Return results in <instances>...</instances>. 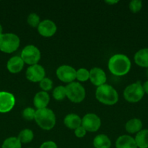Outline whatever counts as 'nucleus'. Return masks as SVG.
I'll return each mask as SVG.
<instances>
[{"instance_id": "nucleus-1", "label": "nucleus", "mask_w": 148, "mask_h": 148, "mask_svg": "<svg viewBox=\"0 0 148 148\" xmlns=\"http://www.w3.org/2000/svg\"><path fill=\"white\" fill-rule=\"evenodd\" d=\"M131 67L130 59L126 55L116 53L110 58L108 61V69L115 76H123L129 73Z\"/></svg>"}, {"instance_id": "nucleus-2", "label": "nucleus", "mask_w": 148, "mask_h": 148, "mask_svg": "<svg viewBox=\"0 0 148 148\" xmlns=\"http://www.w3.org/2000/svg\"><path fill=\"white\" fill-rule=\"evenodd\" d=\"M97 101L106 106H113L118 101V93L113 86L107 84L97 87L95 92Z\"/></svg>"}, {"instance_id": "nucleus-3", "label": "nucleus", "mask_w": 148, "mask_h": 148, "mask_svg": "<svg viewBox=\"0 0 148 148\" xmlns=\"http://www.w3.org/2000/svg\"><path fill=\"white\" fill-rule=\"evenodd\" d=\"M34 120L41 129L47 131L53 129L56 124L55 113L48 108L36 110Z\"/></svg>"}, {"instance_id": "nucleus-4", "label": "nucleus", "mask_w": 148, "mask_h": 148, "mask_svg": "<svg viewBox=\"0 0 148 148\" xmlns=\"http://www.w3.org/2000/svg\"><path fill=\"white\" fill-rule=\"evenodd\" d=\"M20 44V38L15 33H3L0 36V51L4 53H13L17 50Z\"/></svg>"}, {"instance_id": "nucleus-5", "label": "nucleus", "mask_w": 148, "mask_h": 148, "mask_svg": "<svg viewBox=\"0 0 148 148\" xmlns=\"http://www.w3.org/2000/svg\"><path fill=\"white\" fill-rule=\"evenodd\" d=\"M142 84L140 81L130 84L123 91V98L129 103H137L143 98L145 95Z\"/></svg>"}, {"instance_id": "nucleus-6", "label": "nucleus", "mask_w": 148, "mask_h": 148, "mask_svg": "<svg viewBox=\"0 0 148 148\" xmlns=\"http://www.w3.org/2000/svg\"><path fill=\"white\" fill-rule=\"evenodd\" d=\"M66 88L67 98L73 103H78L86 98V90L78 82H73L68 84Z\"/></svg>"}, {"instance_id": "nucleus-7", "label": "nucleus", "mask_w": 148, "mask_h": 148, "mask_svg": "<svg viewBox=\"0 0 148 148\" xmlns=\"http://www.w3.org/2000/svg\"><path fill=\"white\" fill-rule=\"evenodd\" d=\"M20 57L29 66L37 64L41 59V51L34 45H27L22 50Z\"/></svg>"}, {"instance_id": "nucleus-8", "label": "nucleus", "mask_w": 148, "mask_h": 148, "mask_svg": "<svg viewBox=\"0 0 148 148\" xmlns=\"http://www.w3.org/2000/svg\"><path fill=\"white\" fill-rule=\"evenodd\" d=\"M81 126L86 132H95L101 127V119L97 114H86L81 119Z\"/></svg>"}, {"instance_id": "nucleus-9", "label": "nucleus", "mask_w": 148, "mask_h": 148, "mask_svg": "<svg viewBox=\"0 0 148 148\" xmlns=\"http://www.w3.org/2000/svg\"><path fill=\"white\" fill-rule=\"evenodd\" d=\"M56 75L58 79L65 83H71L76 79V70L69 65H62L57 69Z\"/></svg>"}, {"instance_id": "nucleus-10", "label": "nucleus", "mask_w": 148, "mask_h": 148, "mask_svg": "<svg viewBox=\"0 0 148 148\" xmlns=\"http://www.w3.org/2000/svg\"><path fill=\"white\" fill-rule=\"evenodd\" d=\"M45 75L44 68L38 64L29 66L26 72V78L32 82H39L45 77Z\"/></svg>"}, {"instance_id": "nucleus-11", "label": "nucleus", "mask_w": 148, "mask_h": 148, "mask_svg": "<svg viewBox=\"0 0 148 148\" xmlns=\"http://www.w3.org/2000/svg\"><path fill=\"white\" fill-rule=\"evenodd\" d=\"M15 98L11 92L0 91V113H8L14 108Z\"/></svg>"}, {"instance_id": "nucleus-12", "label": "nucleus", "mask_w": 148, "mask_h": 148, "mask_svg": "<svg viewBox=\"0 0 148 148\" xmlns=\"http://www.w3.org/2000/svg\"><path fill=\"white\" fill-rule=\"evenodd\" d=\"M56 24L51 20H44L41 21L39 26L37 27V30L39 34L45 38L52 37L57 32Z\"/></svg>"}, {"instance_id": "nucleus-13", "label": "nucleus", "mask_w": 148, "mask_h": 148, "mask_svg": "<svg viewBox=\"0 0 148 148\" xmlns=\"http://www.w3.org/2000/svg\"><path fill=\"white\" fill-rule=\"evenodd\" d=\"M89 80L97 87L104 85L107 81V76L103 69L99 67H94L89 71Z\"/></svg>"}, {"instance_id": "nucleus-14", "label": "nucleus", "mask_w": 148, "mask_h": 148, "mask_svg": "<svg viewBox=\"0 0 148 148\" xmlns=\"http://www.w3.org/2000/svg\"><path fill=\"white\" fill-rule=\"evenodd\" d=\"M50 101V97L48 92L44 91H39L33 98V105L36 109H42L47 107Z\"/></svg>"}, {"instance_id": "nucleus-15", "label": "nucleus", "mask_w": 148, "mask_h": 148, "mask_svg": "<svg viewBox=\"0 0 148 148\" xmlns=\"http://www.w3.org/2000/svg\"><path fill=\"white\" fill-rule=\"evenodd\" d=\"M24 64V62L20 56H14L7 61V68L10 72L16 74L20 72L23 69Z\"/></svg>"}, {"instance_id": "nucleus-16", "label": "nucleus", "mask_w": 148, "mask_h": 148, "mask_svg": "<svg viewBox=\"0 0 148 148\" xmlns=\"http://www.w3.org/2000/svg\"><path fill=\"white\" fill-rule=\"evenodd\" d=\"M116 148H138L133 137L130 135H123L118 137L115 142Z\"/></svg>"}, {"instance_id": "nucleus-17", "label": "nucleus", "mask_w": 148, "mask_h": 148, "mask_svg": "<svg viewBox=\"0 0 148 148\" xmlns=\"http://www.w3.org/2000/svg\"><path fill=\"white\" fill-rule=\"evenodd\" d=\"M133 59L136 65L148 69V48L139 49L134 54Z\"/></svg>"}, {"instance_id": "nucleus-18", "label": "nucleus", "mask_w": 148, "mask_h": 148, "mask_svg": "<svg viewBox=\"0 0 148 148\" xmlns=\"http://www.w3.org/2000/svg\"><path fill=\"white\" fill-rule=\"evenodd\" d=\"M64 124L67 128L75 130L81 126V118L75 114H69L64 118Z\"/></svg>"}, {"instance_id": "nucleus-19", "label": "nucleus", "mask_w": 148, "mask_h": 148, "mask_svg": "<svg viewBox=\"0 0 148 148\" xmlns=\"http://www.w3.org/2000/svg\"><path fill=\"white\" fill-rule=\"evenodd\" d=\"M142 127H143V124L142 120L136 118L129 120L125 125L126 132L131 134H137L142 130Z\"/></svg>"}, {"instance_id": "nucleus-20", "label": "nucleus", "mask_w": 148, "mask_h": 148, "mask_svg": "<svg viewBox=\"0 0 148 148\" xmlns=\"http://www.w3.org/2000/svg\"><path fill=\"white\" fill-rule=\"evenodd\" d=\"M93 145L94 148H110L111 141L108 136L100 134L94 137L93 140Z\"/></svg>"}, {"instance_id": "nucleus-21", "label": "nucleus", "mask_w": 148, "mask_h": 148, "mask_svg": "<svg viewBox=\"0 0 148 148\" xmlns=\"http://www.w3.org/2000/svg\"><path fill=\"white\" fill-rule=\"evenodd\" d=\"M135 142L138 148H148V130L142 129L136 134Z\"/></svg>"}, {"instance_id": "nucleus-22", "label": "nucleus", "mask_w": 148, "mask_h": 148, "mask_svg": "<svg viewBox=\"0 0 148 148\" xmlns=\"http://www.w3.org/2000/svg\"><path fill=\"white\" fill-rule=\"evenodd\" d=\"M33 137H34V134L31 130L24 129L19 133L17 139L20 140L22 144H27L33 140Z\"/></svg>"}, {"instance_id": "nucleus-23", "label": "nucleus", "mask_w": 148, "mask_h": 148, "mask_svg": "<svg viewBox=\"0 0 148 148\" xmlns=\"http://www.w3.org/2000/svg\"><path fill=\"white\" fill-rule=\"evenodd\" d=\"M1 148H22V143L17 137H10L3 142Z\"/></svg>"}, {"instance_id": "nucleus-24", "label": "nucleus", "mask_w": 148, "mask_h": 148, "mask_svg": "<svg viewBox=\"0 0 148 148\" xmlns=\"http://www.w3.org/2000/svg\"><path fill=\"white\" fill-rule=\"evenodd\" d=\"M52 96L56 101H62L67 97L66 88L62 85H59L54 89Z\"/></svg>"}, {"instance_id": "nucleus-25", "label": "nucleus", "mask_w": 148, "mask_h": 148, "mask_svg": "<svg viewBox=\"0 0 148 148\" xmlns=\"http://www.w3.org/2000/svg\"><path fill=\"white\" fill-rule=\"evenodd\" d=\"M76 79L80 82H85L89 79V71L86 68H80L76 70Z\"/></svg>"}, {"instance_id": "nucleus-26", "label": "nucleus", "mask_w": 148, "mask_h": 148, "mask_svg": "<svg viewBox=\"0 0 148 148\" xmlns=\"http://www.w3.org/2000/svg\"><path fill=\"white\" fill-rule=\"evenodd\" d=\"M27 23L31 27H37L41 23L40 17L36 13H30L27 17Z\"/></svg>"}, {"instance_id": "nucleus-27", "label": "nucleus", "mask_w": 148, "mask_h": 148, "mask_svg": "<svg viewBox=\"0 0 148 148\" xmlns=\"http://www.w3.org/2000/svg\"><path fill=\"white\" fill-rule=\"evenodd\" d=\"M39 86H40L42 91L47 92V91L52 90V87H53V82L49 77H45L43 79H41L39 82Z\"/></svg>"}, {"instance_id": "nucleus-28", "label": "nucleus", "mask_w": 148, "mask_h": 148, "mask_svg": "<svg viewBox=\"0 0 148 148\" xmlns=\"http://www.w3.org/2000/svg\"><path fill=\"white\" fill-rule=\"evenodd\" d=\"M36 111L34 108H31V107H27L25 108L22 113V116H23V119L27 121H32L34 119L35 115H36Z\"/></svg>"}, {"instance_id": "nucleus-29", "label": "nucleus", "mask_w": 148, "mask_h": 148, "mask_svg": "<svg viewBox=\"0 0 148 148\" xmlns=\"http://www.w3.org/2000/svg\"><path fill=\"white\" fill-rule=\"evenodd\" d=\"M129 7L131 12H139L142 8V1L141 0H132L129 2Z\"/></svg>"}, {"instance_id": "nucleus-30", "label": "nucleus", "mask_w": 148, "mask_h": 148, "mask_svg": "<svg viewBox=\"0 0 148 148\" xmlns=\"http://www.w3.org/2000/svg\"><path fill=\"white\" fill-rule=\"evenodd\" d=\"M74 134L78 138H83L86 134V131L82 126H81L74 130Z\"/></svg>"}, {"instance_id": "nucleus-31", "label": "nucleus", "mask_w": 148, "mask_h": 148, "mask_svg": "<svg viewBox=\"0 0 148 148\" xmlns=\"http://www.w3.org/2000/svg\"><path fill=\"white\" fill-rule=\"evenodd\" d=\"M39 148H58L56 143L53 141H46L41 145Z\"/></svg>"}, {"instance_id": "nucleus-32", "label": "nucleus", "mask_w": 148, "mask_h": 148, "mask_svg": "<svg viewBox=\"0 0 148 148\" xmlns=\"http://www.w3.org/2000/svg\"><path fill=\"white\" fill-rule=\"evenodd\" d=\"M142 87H143L144 91H145V93L147 94L148 95V80L145 81L143 84H142Z\"/></svg>"}, {"instance_id": "nucleus-33", "label": "nucleus", "mask_w": 148, "mask_h": 148, "mask_svg": "<svg viewBox=\"0 0 148 148\" xmlns=\"http://www.w3.org/2000/svg\"><path fill=\"white\" fill-rule=\"evenodd\" d=\"M105 2L107 3V4H110V5H112V4H117V3L118 2V1H117V0H116V1H110V0H109V1H105Z\"/></svg>"}, {"instance_id": "nucleus-34", "label": "nucleus", "mask_w": 148, "mask_h": 148, "mask_svg": "<svg viewBox=\"0 0 148 148\" xmlns=\"http://www.w3.org/2000/svg\"><path fill=\"white\" fill-rule=\"evenodd\" d=\"M3 28H2V26H1V25H0V36H1V35L3 34Z\"/></svg>"}, {"instance_id": "nucleus-35", "label": "nucleus", "mask_w": 148, "mask_h": 148, "mask_svg": "<svg viewBox=\"0 0 148 148\" xmlns=\"http://www.w3.org/2000/svg\"><path fill=\"white\" fill-rule=\"evenodd\" d=\"M147 77H148V69H147Z\"/></svg>"}, {"instance_id": "nucleus-36", "label": "nucleus", "mask_w": 148, "mask_h": 148, "mask_svg": "<svg viewBox=\"0 0 148 148\" xmlns=\"http://www.w3.org/2000/svg\"><path fill=\"white\" fill-rule=\"evenodd\" d=\"M29 148H33V147H29Z\"/></svg>"}]
</instances>
